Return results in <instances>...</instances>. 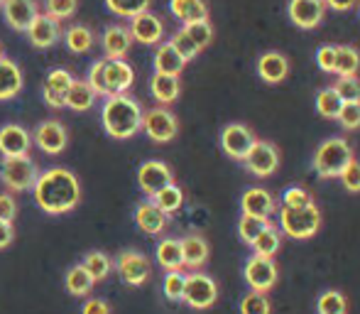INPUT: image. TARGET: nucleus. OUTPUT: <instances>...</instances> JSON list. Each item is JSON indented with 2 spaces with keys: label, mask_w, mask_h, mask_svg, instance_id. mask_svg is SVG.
Instances as JSON below:
<instances>
[{
  "label": "nucleus",
  "mask_w": 360,
  "mask_h": 314,
  "mask_svg": "<svg viewBox=\"0 0 360 314\" xmlns=\"http://www.w3.org/2000/svg\"><path fill=\"white\" fill-rule=\"evenodd\" d=\"M32 194L37 206L44 214H69L81 201V184L79 177L67 167H49L37 177L32 187Z\"/></svg>",
  "instance_id": "f257e3e1"
},
{
  "label": "nucleus",
  "mask_w": 360,
  "mask_h": 314,
  "mask_svg": "<svg viewBox=\"0 0 360 314\" xmlns=\"http://www.w3.org/2000/svg\"><path fill=\"white\" fill-rule=\"evenodd\" d=\"M143 106L133 96H108L103 111H101V120H103V128L110 138L128 140L143 130Z\"/></svg>",
  "instance_id": "f03ea898"
},
{
  "label": "nucleus",
  "mask_w": 360,
  "mask_h": 314,
  "mask_svg": "<svg viewBox=\"0 0 360 314\" xmlns=\"http://www.w3.org/2000/svg\"><path fill=\"white\" fill-rule=\"evenodd\" d=\"M353 150L343 138H328L316 148L311 157V167L319 177L331 180V177H341L343 170L351 165Z\"/></svg>",
  "instance_id": "7ed1b4c3"
},
{
  "label": "nucleus",
  "mask_w": 360,
  "mask_h": 314,
  "mask_svg": "<svg viewBox=\"0 0 360 314\" xmlns=\"http://www.w3.org/2000/svg\"><path fill=\"white\" fill-rule=\"evenodd\" d=\"M280 229L285 231L289 238H297V241L311 238L321 229V211H319L316 204L304 206V209H285V206H282Z\"/></svg>",
  "instance_id": "20e7f679"
},
{
  "label": "nucleus",
  "mask_w": 360,
  "mask_h": 314,
  "mask_svg": "<svg viewBox=\"0 0 360 314\" xmlns=\"http://www.w3.org/2000/svg\"><path fill=\"white\" fill-rule=\"evenodd\" d=\"M39 177V170L30 155L25 157H5L3 167H0V180L10 191H27L34 187Z\"/></svg>",
  "instance_id": "39448f33"
},
{
  "label": "nucleus",
  "mask_w": 360,
  "mask_h": 314,
  "mask_svg": "<svg viewBox=\"0 0 360 314\" xmlns=\"http://www.w3.org/2000/svg\"><path fill=\"white\" fill-rule=\"evenodd\" d=\"M216 300H218V285L214 277L206 275V272H191V275H186L181 302H186L191 310H209V307H214Z\"/></svg>",
  "instance_id": "423d86ee"
},
{
  "label": "nucleus",
  "mask_w": 360,
  "mask_h": 314,
  "mask_svg": "<svg viewBox=\"0 0 360 314\" xmlns=\"http://www.w3.org/2000/svg\"><path fill=\"white\" fill-rule=\"evenodd\" d=\"M143 130L155 143H169L179 133V120L172 111L157 106V108H150L143 113Z\"/></svg>",
  "instance_id": "0eeeda50"
},
{
  "label": "nucleus",
  "mask_w": 360,
  "mask_h": 314,
  "mask_svg": "<svg viewBox=\"0 0 360 314\" xmlns=\"http://www.w3.org/2000/svg\"><path fill=\"white\" fill-rule=\"evenodd\" d=\"M113 268L118 270V275L123 277L125 285H130V287L145 285L152 275L150 260H147V256L140 251H123L118 256V260L113 263Z\"/></svg>",
  "instance_id": "6e6552de"
},
{
  "label": "nucleus",
  "mask_w": 360,
  "mask_h": 314,
  "mask_svg": "<svg viewBox=\"0 0 360 314\" xmlns=\"http://www.w3.org/2000/svg\"><path fill=\"white\" fill-rule=\"evenodd\" d=\"M245 282L250 285L252 292H260V295H267V292L275 287L277 282V265L272 258H260L252 256L250 260L245 263Z\"/></svg>",
  "instance_id": "1a4fd4ad"
},
{
  "label": "nucleus",
  "mask_w": 360,
  "mask_h": 314,
  "mask_svg": "<svg viewBox=\"0 0 360 314\" xmlns=\"http://www.w3.org/2000/svg\"><path fill=\"white\" fill-rule=\"evenodd\" d=\"M243 162H245L250 175L270 177V175H275L277 167H280V150L272 143H267V140H255V145H252L250 153H248V157Z\"/></svg>",
  "instance_id": "9d476101"
},
{
  "label": "nucleus",
  "mask_w": 360,
  "mask_h": 314,
  "mask_svg": "<svg viewBox=\"0 0 360 314\" xmlns=\"http://www.w3.org/2000/svg\"><path fill=\"white\" fill-rule=\"evenodd\" d=\"M255 140V133L243 123H231L221 130V148L233 160H245Z\"/></svg>",
  "instance_id": "9b49d317"
},
{
  "label": "nucleus",
  "mask_w": 360,
  "mask_h": 314,
  "mask_svg": "<svg viewBox=\"0 0 360 314\" xmlns=\"http://www.w3.org/2000/svg\"><path fill=\"white\" fill-rule=\"evenodd\" d=\"M287 18L299 30H314L326 18V3L323 0H287Z\"/></svg>",
  "instance_id": "f8f14e48"
},
{
  "label": "nucleus",
  "mask_w": 360,
  "mask_h": 314,
  "mask_svg": "<svg viewBox=\"0 0 360 314\" xmlns=\"http://www.w3.org/2000/svg\"><path fill=\"white\" fill-rule=\"evenodd\" d=\"M138 184L147 196H155L160 189L174 184V175H172L169 165L160 160H147L138 170Z\"/></svg>",
  "instance_id": "ddd939ff"
},
{
  "label": "nucleus",
  "mask_w": 360,
  "mask_h": 314,
  "mask_svg": "<svg viewBox=\"0 0 360 314\" xmlns=\"http://www.w3.org/2000/svg\"><path fill=\"white\" fill-rule=\"evenodd\" d=\"M103 79L108 96H123L135 84V72L125 59H103Z\"/></svg>",
  "instance_id": "4468645a"
},
{
  "label": "nucleus",
  "mask_w": 360,
  "mask_h": 314,
  "mask_svg": "<svg viewBox=\"0 0 360 314\" xmlns=\"http://www.w3.org/2000/svg\"><path fill=\"white\" fill-rule=\"evenodd\" d=\"M34 143L42 153L47 155H59L67 148V128L59 120H44L34 128Z\"/></svg>",
  "instance_id": "2eb2a0df"
},
{
  "label": "nucleus",
  "mask_w": 360,
  "mask_h": 314,
  "mask_svg": "<svg viewBox=\"0 0 360 314\" xmlns=\"http://www.w3.org/2000/svg\"><path fill=\"white\" fill-rule=\"evenodd\" d=\"M32 148V135L18 123H8L0 128V155L3 157H25Z\"/></svg>",
  "instance_id": "dca6fc26"
},
{
  "label": "nucleus",
  "mask_w": 360,
  "mask_h": 314,
  "mask_svg": "<svg viewBox=\"0 0 360 314\" xmlns=\"http://www.w3.org/2000/svg\"><path fill=\"white\" fill-rule=\"evenodd\" d=\"M133 42H143V44H157L162 37H165V25L157 15H152L150 10L147 13H140L135 18H130V27H128Z\"/></svg>",
  "instance_id": "f3484780"
},
{
  "label": "nucleus",
  "mask_w": 360,
  "mask_h": 314,
  "mask_svg": "<svg viewBox=\"0 0 360 314\" xmlns=\"http://www.w3.org/2000/svg\"><path fill=\"white\" fill-rule=\"evenodd\" d=\"M27 37L37 49H47L59 42L62 27H59L57 20H52L47 13H37V18H34L32 25L27 27Z\"/></svg>",
  "instance_id": "a211bd4d"
},
{
  "label": "nucleus",
  "mask_w": 360,
  "mask_h": 314,
  "mask_svg": "<svg viewBox=\"0 0 360 314\" xmlns=\"http://www.w3.org/2000/svg\"><path fill=\"white\" fill-rule=\"evenodd\" d=\"M72 81H74V77L67 72V69H52L42 86L44 103H47L49 108H64V96H67Z\"/></svg>",
  "instance_id": "6ab92c4d"
},
{
  "label": "nucleus",
  "mask_w": 360,
  "mask_h": 314,
  "mask_svg": "<svg viewBox=\"0 0 360 314\" xmlns=\"http://www.w3.org/2000/svg\"><path fill=\"white\" fill-rule=\"evenodd\" d=\"M3 13L10 27L18 30V32H27V27L32 25V20L37 18L39 10L34 0H5Z\"/></svg>",
  "instance_id": "aec40b11"
},
{
  "label": "nucleus",
  "mask_w": 360,
  "mask_h": 314,
  "mask_svg": "<svg viewBox=\"0 0 360 314\" xmlns=\"http://www.w3.org/2000/svg\"><path fill=\"white\" fill-rule=\"evenodd\" d=\"M243 216H257V219H270V214L275 211V199L267 189L262 187H250L245 189L240 199Z\"/></svg>",
  "instance_id": "412c9836"
},
{
  "label": "nucleus",
  "mask_w": 360,
  "mask_h": 314,
  "mask_svg": "<svg viewBox=\"0 0 360 314\" xmlns=\"http://www.w3.org/2000/svg\"><path fill=\"white\" fill-rule=\"evenodd\" d=\"M130 44H133V37H130L128 27H123V25H108L103 37H101L105 59H123L130 52Z\"/></svg>",
  "instance_id": "4be33fe9"
},
{
  "label": "nucleus",
  "mask_w": 360,
  "mask_h": 314,
  "mask_svg": "<svg viewBox=\"0 0 360 314\" xmlns=\"http://www.w3.org/2000/svg\"><path fill=\"white\" fill-rule=\"evenodd\" d=\"M289 74V59L282 52H265L257 59V77L265 84H280Z\"/></svg>",
  "instance_id": "5701e85b"
},
{
  "label": "nucleus",
  "mask_w": 360,
  "mask_h": 314,
  "mask_svg": "<svg viewBox=\"0 0 360 314\" xmlns=\"http://www.w3.org/2000/svg\"><path fill=\"white\" fill-rule=\"evenodd\" d=\"M22 69L13 62V59L3 57L0 59V101H10L22 91Z\"/></svg>",
  "instance_id": "b1692460"
},
{
  "label": "nucleus",
  "mask_w": 360,
  "mask_h": 314,
  "mask_svg": "<svg viewBox=\"0 0 360 314\" xmlns=\"http://www.w3.org/2000/svg\"><path fill=\"white\" fill-rule=\"evenodd\" d=\"M135 224H138V229L145 231V234L160 236L162 231L167 229V214H162L152 201H143V204H138V209H135Z\"/></svg>",
  "instance_id": "393cba45"
},
{
  "label": "nucleus",
  "mask_w": 360,
  "mask_h": 314,
  "mask_svg": "<svg viewBox=\"0 0 360 314\" xmlns=\"http://www.w3.org/2000/svg\"><path fill=\"white\" fill-rule=\"evenodd\" d=\"M186 62L176 54V49L169 42H162L155 52V74H167V77H179L184 72Z\"/></svg>",
  "instance_id": "a878e982"
},
{
  "label": "nucleus",
  "mask_w": 360,
  "mask_h": 314,
  "mask_svg": "<svg viewBox=\"0 0 360 314\" xmlns=\"http://www.w3.org/2000/svg\"><path fill=\"white\" fill-rule=\"evenodd\" d=\"M181 256H184V268L199 270L209 260V243L204 236H186L181 238Z\"/></svg>",
  "instance_id": "bb28decb"
},
{
  "label": "nucleus",
  "mask_w": 360,
  "mask_h": 314,
  "mask_svg": "<svg viewBox=\"0 0 360 314\" xmlns=\"http://www.w3.org/2000/svg\"><path fill=\"white\" fill-rule=\"evenodd\" d=\"M179 77H167V74H152L150 79V94L155 96L157 103L167 106V103H174L179 99Z\"/></svg>",
  "instance_id": "cd10ccee"
},
{
  "label": "nucleus",
  "mask_w": 360,
  "mask_h": 314,
  "mask_svg": "<svg viewBox=\"0 0 360 314\" xmlns=\"http://www.w3.org/2000/svg\"><path fill=\"white\" fill-rule=\"evenodd\" d=\"M169 10L176 20L184 25L199 23V20H209V5L204 0H169Z\"/></svg>",
  "instance_id": "c85d7f7f"
},
{
  "label": "nucleus",
  "mask_w": 360,
  "mask_h": 314,
  "mask_svg": "<svg viewBox=\"0 0 360 314\" xmlns=\"http://www.w3.org/2000/svg\"><path fill=\"white\" fill-rule=\"evenodd\" d=\"M157 263L167 272L181 270L184 268V256H181V241L179 238H162L157 243Z\"/></svg>",
  "instance_id": "c756f323"
},
{
  "label": "nucleus",
  "mask_w": 360,
  "mask_h": 314,
  "mask_svg": "<svg viewBox=\"0 0 360 314\" xmlns=\"http://www.w3.org/2000/svg\"><path fill=\"white\" fill-rule=\"evenodd\" d=\"M94 103H96V94L86 84V79H74L67 96H64V106L72 111H89Z\"/></svg>",
  "instance_id": "7c9ffc66"
},
{
  "label": "nucleus",
  "mask_w": 360,
  "mask_h": 314,
  "mask_svg": "<svg viewBox=\"0 0 360 314\" xmlns=\"http://www.w3.org/2000/svg\"><path fill=\"white\" fill-rule=\"evenodd\" d=\"M94 285H96V280L89 275V270H86V268L81 265V263L67 270V277H64V287L69 290V295L86 297V295H91Z\"/></svg>",
  "instance_id": "2f4dec72"
},
{
  "label": "nucleus",
  "mask_w": 360,
  "mask_h": 314,
  "mask_svg": "<svg viewBox=\"0 0 360 314\" xmlns=\"http://www.w3.org/2000/svg\"><path fill=\"white\" fill-rule=\"evenodd\" d=\"M360 72V52L353 44H341L336 52V69L333 74L338 77H358Z\"/></svg>",
  "instance_id": "473e14b6"
},
{
  "label": "nucleus",
  "mask_w": 360,
  "mask_h": 314,
  "mask_svg": "<svg viewBox=\"0 0 360 314\" xmlns=\"http://www.w3.org/2000/svg\"><path fill=\"white\" fill-rule=\"evenodd\" d=\"M150 201L162 211V214L169 216V214H174V211L181 209V204H184V191H181V187L169 184V187H165V189L157 191Z\"/></svg>",
  "instance_id": "72a5a7b5"
},
{
  "label": "nucleus",
  "mask_w": 360,
  "mask_h": 314,
  "mask_svg": "<svg viewBox=\"0 0 360 314\" xmlns=\"http://www.w3.org/2000/svg\"><path fill=\"white\" fill-rule=\"evenodd\" d=\"M64 42H67V47L72 49L74 54H86L91 47H94L96 37H94V32H91V27L76 23L64 32Z\"/></svg>",
  "instance_id": "f704fd0d"
},
{
  "label": "nucleus",
  "mask_w": 360,
  "mask_h": 314,
  "mask_svg": "<svg viewBox=\"0 0 360 314\" xmlns=\"http://www.w3.org/2000/svg\"><path fill=\"white\" fill-rule=\"evenodd\" d=\"M343 108V101L338 99V94L333 91V86H323V89H319L316 94V113L321 115V118H338V113H341Z\"/></svg>",
  "instance_id": "c9c22d12"
},
{
  "label": "nucleus",
  "mask_w": 360,
  "mask_h": 314,
  "mask_svg": "<svg viewBox=\"0 0 360 314\" xmlns=\"http://www.w3.org/2000/svg\"><path fill=\"white\" fill-rule=\"evenodd\" d=\"M81 265L89 270V275L94 277L96 282L105 280V277L110 275V270H113V260H110V256H108V253H103V251L86 253V258H84V263H81Z\"/></svg>",
  "instance_id": "e433bc0d"
},
{
  "label": "nucleus",
  "mask_w": 360,
  "mask_h": 314,
  "mask_svg": "<svg viewBox=\"0 0 360 314\" xmlns=\"http://www.w3.org/2000/svg\"><path fill=\"white\" fill-rule=\"evenodd\" d=\"M280 246H282V234L275 229V226H270V229L262 231V234L252 241V253L260 258H272L277 251H280Z\"/></svg>",
  "instance_id": "4c0bfd02"
},
{
  "label": "nucleus",
  "mask_w": 360,
  "mask_h": 314,
  "mask_svg": "<svg viewBox=\"0 0 360 314\" xmlns=\"http://www.w3.org/2000/svg\"><path fill=\"white\" fill-rule=\"evenodd\" d=\"M152 0H105V8L118 18H135L140 13H147Z\"/></svg>",
  "instance_id": "58836bf2"
},
{
  "label": "nucleus",
  "mask_w": 360,
  "mask_h": 314,
  "mask_svg": "<svg viewBox=\"0 0 360 314\" xmlns=\"http://www.w3.org/2000/svg\"><path fill=\"white\" fill-rule=\"evenodd\" d=\"M270 219H257V216H240V221H238V236L243 238V241L248 243V246H252V241H255L257 236L262 234V231L270 229Z\"/></svg>",
  "instance_id": "ea45409f"
},
{
  "label": "nucleus",
  "mask_w": 360,
  "mask_h": 314,
  "mask_svg": "<svg viewBox=\"0 0 360 314\" xmlns=\"http://www.w3.org/2000/svg\"><path fill=\"white\" fill-rule=\"evenodd\" d=\"M346 310H348V302L338 290H326L316 302L319 314H346Z\"/></svg>",
  "instance_id": "a19ab883"
},
{
  "label": "nucleus",
  "mask_w": 360,
  "mask_h": 314,
  "mask_svg": "<svg viewBox=\"0 0 360 314\" xmlns=\"http://www.w3.org/2000/svg\"><path fill=\"white\" fill-rule=\"evenodd\" d=\"M181 30H184V32L189 34V39H191V42H194L199 49L209 47L211 39H214V27H211L209 20H199V23L184 25Z\"/></svg>",
  "instance_id": "79ce46f5"
},
{
  "label": "nucleus",
  "mask_w": 360,
  "mask_h": 314,
  "mask_svg": "<svg viewBox=\"0 0 360 314\" xmlns=\"http://www.w3.org/2000/svg\"><path fill=\"white\" fill-rule=\"evenodd\" d=\"M333 91L343 103H360V79L358 77H338Z\"/></svg>",
  "instance_id": "37998d69"
},
{
  "label": "nucleus",
  "mask_w": 360,
  "mask_h": 314,
  "mask_svg": "<svg viewBox=\"0 0 360 314\" xmlns=\"http://www.w3.org/2000/svg\"><path fill=\"white\" fill-rule=\"evenodd\" d=\"M184 285H186V272L172 270V272H167V275H165V282H162V290H165L167 300L181 302V297H184Z\"/></svg>",
  "instance_id": "c03bdc74"
},
{
  "label": "nucleus",
  "mask_w": 360,
  "mask_h": 314,
  "mask_svg": "<svg viewBox=\"0 0 360 314\" xmlns=\"http://www.w3.org/2000/svg\"><path fill=\"white\" fill-rule=\"evenodd\" d=\"M44 10L52 20L62 23V20L74 18L79 10V0H44Z\"/></svg>",
  "instance_id": "a18cd8bd"
},
{
  "label": "nucleus",
  "mask_w": 360,
  "mask_h": 314,
  "mask_svg": "<svg viewBox=\"0 0 360 314\" xmlns=\"http://www.w3.org/2000/svg\"><path fill=\"white\" fill-rule=\"evenodd\" d=\"M314 199L304 187H287L285 194H282V206L285 209H304V206H311Z\"/></svg>",
  "instance_id": "49530a36"
},
{
  "label": "nucleus",
  "mask_w": 360,
  "mask_h": 314,
  "mask_svg": "<svg viewBox=\"0 0 360 314\" xmlns=\"http://www.w3.org/2000/svg\"><path fill=\"white\" fill-rule=\"evenodd\" d=\"M169 44L176 49V54H179V57L184 59V62H191V59H194L196 54L201 52V49L196 47L194 42H191V39H189V34H186L184 30H179V32H174V34H172Z\"/></svg>",
  "instance_id": "de8ad7c7"
},
{
  "label": "nucleus",
  "mask_w": 360,
  "mask_h": 314,
  "mask_svg": "<svg viewBox=\"0 0 360 314\" xmlns=\"http://www.w3.org/2000/svg\"><path fill=\"white\" fill-rule=\"evenodd\" d=\"M240 314H270V302L260 292H250L240 300Z\"/></svg>",
  "instance_id": "09e8293b"
},
{
  "label": "nucleus",
  "mask_w": 360,
  "mask_h": 314,
  "mask_svg": "<svg viewBox=\"0 0 360 314\" xmlns=\"http://www.w3.org/2000/svg\"><path fill=\"white\" fill-rule=\"evenodd\" d=\"M86 84L91 86V91H94L96 96H105V99H108V89H105V79H103V59L96 62V64H91Z\"/></svg>",
  "instance_id": "8fccbe9b"
},
{
  "label": "nucleus",
  "mask_w": 360,
  "mask_h": 314,
  "mask_svg": "<svg viewBox=\"0 0 360 314\" xmlns=\"http://www.w3.org/2000/svg\"><path fill=\"white\" fill-rule=\"evenodd\" d=\"M336 44H321L316 49V64L323 74H333V69H336Z\"/></svg>",
  "instance_id": "3c124183"
},
{
  "label": "nucleus",
  "mask_w": 360,
  "mask_h": 314,
  "mask_svg": "<svg viewBox=\"0 0 360 314\" xmlns=\"http://www.w3.org/2000/svg\"><path fill=\"white\" fill-rule=\"evenodd\" d=\"M336 120L341 123L343 130H358L360 128V103H343Z\"/></svg>",
  "instance_id": "603ef678"
},
{
  "label": "nucleus",
  "mask_w": 360,
  "mask_h": 314,
  "mask_svg": "<svg viewBox=\"0 0 360 314\" xmlns=\"http://www.w3.org/2000/svg\"><path fill=\"white\" fill-rule=\"evenodd\" d=\"M341 182H343V187H346V191L358 194L360 191V162L358 160H351V165L343 170Z\"/></svg>",
  "instance_id": "864d4df0"
},
{
  "label": "nucleus",
  "mask_w": 360,
  "mask_h": 314,
  "mask_svg": "<svg viewBox=\"0 0 360 314\" xmlns=\"http://www.w3.org/2000/svg\"><path fill=\"white\" fill-rule=\"evenodd\" d=\"M15 214H18V201L10 194H0V221H8L13 224Z\"/></svg>",
  "instance_id": "5fc2aeb1"
},
{
  "label": "nucleus",
  "mask_w": 360,
  "mask_h": 314,
  "mask_svg": "<svg viewBox=\"0 0 360 314\" xmlns=\"http://www.w3.org/2000/svg\"><path fill=\"white\" fill-rule=\"evenodd\" d=\"M81 314H110V307L105 300H98V297H91V300H86L84 310Z\"/></svg>",
  "instance_id": "6e6d98bb"
},
{
  "label": "nucleus",
  "mask_w": 360,
  "mask_h": 314,
  "mask_svg": "<svg viewBox=\"0 0 360 314\" xmlns=\"http://www.w3.org/2000/svg\"><path fill=\"white\" fill-rule=\"evenodd\" d=\"M13 238H15L13 224H8V221H0V251H3V248H8L10 243H13Z\"/></svg>",
  "instance_id": "4d7b16f0"
},
{
  "label": "nucleus",
  "mask_w": 360,
  "mask_h": 314,
  "mask_svg": "<svg viewBox=\"0 0 360 314\" xmlns=\"http://www.w3.org/2000/svg\"><path fill=\"white\" fill-rule=\"evenodd\" d=\"M323 3H326V8L336 10V13H346V10L356 8L358 0H323Z\"/></svg>",
  "instance_id": "13d9d810"
},
{
  "label": "nucleus",
  "mask_w": 360,
  "mask_h": 314,
  "mask_svg": "<svg viewBox=\"0 0 360 314\" xmlns=\"http://www.w3.org/2000/svg\"><path fill=\"white\" fill-rule=\"evenodd\" d=\"M5 57V52H3V44H0V59H3Z\"/></svg>",
  "instance_id": "bf43d9fd"
},
{
  "label": "nucleus",
  "mask_w": 360,
  "mask_h": 314,
  "mask_svg": "<svg viewBox=\"0 0 360 314\" xmlns=\"http://www.w3.org/2000/svg\"><path fill=\"white\" fill-rule=\"evenodd\" d=\"M3 3H5V0H0V8H3Z\"/></svg>",
  "instance_id": "052dcab7"
}]
</instances>
